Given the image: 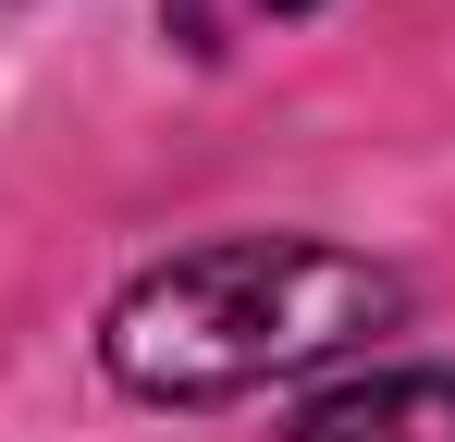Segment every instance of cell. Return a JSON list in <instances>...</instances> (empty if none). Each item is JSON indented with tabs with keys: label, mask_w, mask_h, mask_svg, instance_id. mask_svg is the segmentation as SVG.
Segmentation results:
<instances>
[{
	"label": "cell",
	"mask_w": 455,
	"mask_h": 442,
	"mask_svg": "<svg viewBox=\"0 0 455 442\" xmlns=\"http://www.w3.org/2000/svg\"><path fill=\"white\" fill-rule=\"evenodd\" d=\"M394 307H406V283L357 246L222 233V246H185L111 295L99 357L136 406H234V393H271V381L357 357L370 332H394Z\"/></svg>",
	"instance_id": "1"
},
{
	"label": "cell",
	"mask_w": 455,
	"mask_h": 442,
	"mask_svg": "<svg viewBox=\"0 0 455 442\" xmlns=\"http://www.w3.org/2000/svg\"><path fill=\"white\" fill-rule=\"evenodd\" d=\"M283 442H455V368H370L320 393Z\"/></svg>",
	"instance_id": "2"
},
{
	"label": "cell",
	"mask_w": 455,
	"mask_h": 442,
	"mask_svg": "<svg viewBox=\"0 0 455 442\" xmlns=\"http://www.w3.org/2000/svg\"><path fill=\"white\" fill-rule=\"evenodd\" d=\"M320 0H172V25L197 37V50H234V37H259V25H296Z\"/></svg>",
	"instance_id": "3"
}]
</instances>
